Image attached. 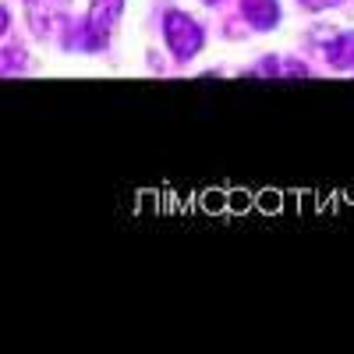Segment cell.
<instances>
[{"mask_svg": "<svg viewBox=\"0 0 354 354\" xmlns=\"http://www.w3.org/2000/svg\"><path fill=\"white\" fill-rule=\"evenodd\" d=\"M241 15L248 18V25L255 28H273L280 21V8H277V0H241Z\"/></svg>", "mask_w": 354, "mask_h": 354, "instance_id": "cell-4", "label": "cell"}, {"mask_svg": "<svg viewBox=\"0 0 354 354\" xmlns=\"http://www.w3.org/2000/svg\"><path fill=\"white\" fill-rule=\"evenodd\" d=\"M248 202H252V198H248L245 192H234V195H230V209H234V213H245Z\"/></svg>", "mask_w": 354, "mask_h": 354, "instance_id": "cell-8", "label": "cell"}, {"mask_svg": "<svg viewBox=\"0 0 354 354\" xmlns=\"http://www.w3.org/2000/svg\"><path fill=\"white\" fill-rule=\"evenodd\" d=\"M163 36H167V46L174 50L177 61H192V57L202 50V39H205L202 28L181 11H170L163 18Z\"/></svg>", "mask_w": 354, "mask_h": 354, "instance_id": "cell-2", "label": "cell"}, {"mask_svg": "<svg viewBox=\"0 0 354 354\" xmlns=\"http://www.w3.org/2000/svg\"><path fill=\"white\" fill-rule=\"evenodd\" d=\"M121 8H124V0H93L88 18L78 28V39H82L78 46L82 50H103L110 32H113V25H117V18H121Z\"/></svg>", "mask_w": 354, "mask_h": 354, "instance_id": "cell-1", "label": "cell"}, {"mask_svg": "<svg viewBox=\"0 0 354 354\" xmlns=\"http://www.w3.org/2000/svg\"><path fill=\"white\" fill-rule=\"evenodd\" d=\"M259 205H262L266 213H277V205H280V195H277V192H262V195H259Z\"/></svg>", "mask_w": 354, "mask_h": 354, "instance_id": "cell-7", "label": "cell"}, {"mask_svg": "<svg viewBox=\"0 0 354 354\" xmlns=\"http://www.w3.org/2000/svg\"><path fill=\"white\" fill-rule=\"evenodd\" d=\"M326 57H330V64L333 68H354V32H347V36H340L337 43H330L326 46Z\"/></svg>", "mask_w": 354, "mask_h": 354, "instance_id": "cell-5", "label": "cell"}, {"mask_svg": "<svg viewBox=\"0 0 354 354\" xmlns=\"http://www.w3.org/2000/svg\"><path fill=\"white\" fill-rule=\"evenodd\" d=\"M64 8L68 0H28V21H32L36 32L50 36L57 21H64Z\"/></svg>", "mask_w": 354, "mask_h": 354, "instance_id": "cell-3", "label": "cell"}, {"mask_svg": "<svg viewBox=\"0 0 354 354\" xmlns=\"http://www.w3.org/2000/svg\"><path fill=\"white\" fill-rule=\"evenodd\" d=\"M205 4H216V0H205Z\"/></svg>", "mask_w": 354, "mask_h": 354, "instance_id": "cell-10", "label": "cell"}, {"mask_svg": "<svg viewBox=\"0 0 354 354\" xmlns=\"http://www.w3.org/2000/svg\"><path fill=\"white\" fill-rule=\"evenodd\" d=\"M202 205H205L209 213H220L223 205H230V195H223V192H209V195L202 198Z\"/></svg>", "mask_w": 354, "mask_h": 354, "instance_id": "cell-6", "label": "cell"}, {"mask_svg": "<svg viewBox=\"0 0 354 354\" xmlns=\"http://www.w3.org/2000/svg\"><path fill=\"white\" fill-rule=\"evenodd\" d=\"M305 8H312V11H326V8H337L340 0H301Z\"/></svg>", "mask_w": 354, "mask_h": 354, "instance_id": "cell-9", "label": "cell"}]
</instances>
